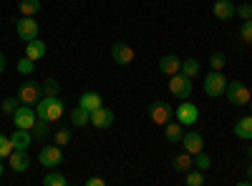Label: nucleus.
<instances>
[{
	"mask_svg": "<svg viewBox=\"0 0 252 186\" xmlns=\"http://www.w3.org/2000/svg\"><path fill=\"white\" fill-rule=\"evenodd\" d=\"M63 103H61V98L58 96H40V101L35 103V113H38V118H46V121H58L61 116H63Z\"/></svg>",
	"mask_w": 252,
	"mask_h": 186,
	"instance_id": "1",
	"label": "nucleus"
},
{
	"mask_svg": "<svg viewBox=\"0 0 252 186\" xmlns=\"http://www.w3.org/2000/svg\"><path fill=\"white\" fill-rule=\"evenodd\" d=\"M227 91V78L222 76V71H209L204 76V93L209 98H220Z\"/></svg>",
	"mask_w": 252,
	"mask_h": 186,
	"instance_id": "2",
	"label": "nucleus"
},
{
	"mask_svg": "<svg viewBox=\"0 0 252 186\" xmlns=\"http://www.w3.org/2000/svg\"><path fill=\"white\" fill-rule=\"evenodd\" d=\"M227 101L232 103V106H247L250 103V98H252V91L245 86V83H240V80H232V83H227Z\"/></svg>",
	"mask_w": 252,
	"mask_h": 186,
	"instance_id": "3",
	"label": "nucleus"
},
{
	"mask_svg": "<svg viewBox=\"0 0 252 186\" xmlns=\"http://www.w3.org/2000/svg\"><path fill=\"white\" fill-rule=\"evenodd\" d=\"M149 118L157 123V126H166V123L174 118V108L166 101H154L149 106Z\"/></svg>",
	"mask_w": 252,
	"mask_h": 186,
	"instance_id": "4",
	"label": "nucleus"
},
{
	"mask_svg": "<svg viewBox=\"0 0 252 186\" xmlns=\"http://www.w3.org/2000/svg\"><path fill=\"white\" fill-rule=\"evenodd\" d=\"M169 91H172V96L187 101L189 96H192V78H187L184 73H174V76H169Z\"/></svg>",
	"mask_w": 252,
	"mask_h": 186,
	"instance_id": "5",
	"label": "nucleus"
},
{
	"mask_svg": "<svg viewBox=\"0 0 252 186\" xmlns=\"http://www.w3.org/2000/svg\"><path fill=\"white\" fill-rule=\"evenodd\" d=\"M15 30H18V38L20 40H33V38H38V33H40V28H38V23L33 18H28V15H20V18H15Z\"/></svg>",
	"mask_w": 252,
	"mask_h": 186,
	"instance_id": "6",
	"label": "nucleus"
},
{
	"mask_svg": "<svg viewBox=\"0 0 252 186\" xmlns=\"http://www.w3.org/2000/svg\"><path fill=\"white\" fill-rule=\"evenodd\" d=\"M40 96H43V91H40V83H35V80H26V83L18 88V98H20V103H26V106H35L40 101Z\"/></svg>",
	"mask_w": 252,
	"mask_h": 186,
	"instance_id": "7",
	"label": "nucleus"
},
{
	"mask_svg": "<svg viewBox=\"0 0 252 186\" xmlns=\"http://www.w3.org/2000/svg\"><path fill=\"white\" fill-rule=\"evenodd\" d=\"M38 161L43 163L46 169H56V166H61V161H63V151H61V146H58V143H53V146H43V149H40V154H38Z\"/></svg>",
	"mask_w": 252,
	"mask_h": 186,
	"instance_id": "8",
	"label": "nucleus"
},
{
	"mask_svg": "<svg viewBox=\"0 0 252 186\" xmlns=\"http://www.w3.org/2000/svg\"><path fill=\"white\" fill-rule=\"evenodd\" d=\"M174 116H177V121L182 123V126H192V123H197V118H199V111H197L194 103L182 101L179 106L174 108Z\"/></svg>",
	"mask_w": 252,
	"mask_h": 186,
	"instance_id": "9",
	"label": "nucleus"
},
{
	"mask_svg": "<svg viewBox=\"0 0 252 186\" xmlns=\"http://www.w3.org/2000/svg\"><path fill=\"white\" fill-rule=\"evenodd\" d=\"M35 118H38L35 108L26 106V103H20V108L13 113V123H15V129H33Z\"/></svg>",
	"mask_w": 252,
	"mask_h": 186,
	"instance_id": "10",
	"label": "nucleus"
},
{
	"mask_svg": "<svg viewBox=\"0 0 252 186\" xmlns=\"http://www.w3.org/2000/svg\"><path fill=\"white\" fill-rule=\"evenodd\" d=\"M111 58H114V63H119V66H129V63H134L136 53H134V48L129 43H114L111 46Z\"/></svg>",
	"mask_w": 252,
	"mask_h": 186,
	"instance_id": "11",
	"label": "nucleus"
},
{
	"mask_svg": "<svg viewBox=\"0 0 252 186\" xmlns=\"http://www.w3.org/2000/svg\"><path fill=\"white\" fill-rule=\"evenodd\" d=\"M8 163H10L13 171L23 174V171L31 169V156H28V151H23V149H13V154L8 156Z\"/></svg>",
	"mask_w": 252,
	"mask_h": 186,
	"instance_id": "12",
	"label": "nucleus"
},
{
	"mask_svg": "<svg viewBox=\"0 0 252 186\" xmlns=\"http://www.w3.org/2000/svg\"><path fill=\"white\" fill-rule=\"evenodd\" d=\"M182 146H184V151H189V154H199V151H204V138H202V133H197V131H187L184 136H182Z\"/></svg>",
	"mask_w": 252,
	"mask_h": 186,
	"instance_id": "13",
	"label": "nucleus"
},
{
	"mask_svg": "<svg viewBox=\"0 0 252 186\" xmlns=\"http://www.w3.org/2000/svg\"><path fill=\"white\" fill-rule=\"evenodd\" d=\"M114 123V113H111V108H96V111H91V126H96V129H109Z\"/></svg>",
	"mask_w": 252,
	"mask_h": 186,
	"instance_id": "14",
	"label": "nucleus"
},
{
	"mask_svg": "<svg viewBox=\"0 0 252 186\" xmlns=\"http://www.w3.org/2000/svg\"><path fill=\"white\" fill-rule=\"evenodd\" d=\"M179 68H182V60L174 53H166V55L159 58V71L164 76H174V73H179Z\"/></svg>",
	"mask_w": 252,
	"mask_h": 186,
	"instance_id": "15",
	"label": "nucleus"
},
{
	"mask_svg": "<svg viewBox=\"0 0 252 186\" xmlns=\"http://www.w3.org/2000/svg\"><path fill=\"white\" fill-rule=\"evenodd\" d=\"M212 13H215L217 20H229L237 13V5L232 3V0H217V3L212 5Z\"/></svg>",
	"mask_w": 252,
	"mask_h": 186,
	"instance_id": "16",
	"label": "nucleus"
},
{
	"mask_svg": "<svg viewBox=\"0 0 252 186\" xmlns=\"http://www.w3.org/2000/svg\"><path fill=\"white\" fill-rule=\"evenodd\" d=\"M78 106H83V108L91 113V111H96V108L103 106V98H101V93H96V91H86V93H81Z\"/></svg>",
	"mask_w": 252,
	"mask_h": 186,
	"instance_id": "17",
	"label": "nucleus"
},
{
	"mask_svg": "<svg viewBox=\"0 0 252 186\" xmlns=\"http://www.w3.org/2000/svg\"><path fill=\"white\" fill-rule=\"evenodd\" d=\"M192 166H194V156L189 154V151H182V154H177V156L172 159V169L179 171V174H187Z\"/></svg>",
	"mask_w": 252,
	"mask_h": 186,
	"instance_id": "18",
	"label": "nucleus"
},
{
	"mask_svg": "<svg viewBox=\"0 0 252 186\" xmlns=\"http://www.w3.org/2000/svg\"><path fill=\"white\" fill-rule=\"evenodd\" d=\"M26 58H31L33 63L40 60V58H46V43H43V40H38V38L28 40V43H26Z\"/></svg>",
	"mask_w": 252,
	"mask_h": 186,
	"instance_id": "19",
	"label": "nucleus"
},
{
	"mask_svg": "<svg viewBox=\"0 0 252 186\" xmlns=\"http://www.w3.org/2000/svg\"><path fill=\"white\" fill-rule=\"evenodd\" d=\"M10 141H13V146H15V149L28 151L31 141H33V133H31V129H15L13 136H10Z\"/></svg>",
	"mask_w": 252,
	"mask_h": 186,
	"instance_id": "20",
	"label": "nucleus"
},
{
	"mask_svg": "<svg viewBox=\"0 0 252 186\" xmlns=\"http://www.w3.org/2000/svg\"><path fill=\"white\" fill-rule=\"evenodd\" d=\"M235 136L252 141V113H247L245 118H240V121L235 123Z\"/></svg>",
	"mask_w": 252,
	"mask_h": 186,
	"instance_id": "21",
	"label": "nucleus"
},
{
	"mask_svg": "<svg viewBox=\"0 0 252 186\" xmlns=\"http://www.w3.org/2000/svg\"><path fill=\"white\" fill-rule=\"evenodd\" d=\"M71 123H73L76 129H86V123H91V113L83 108V106H78V108L71 111Z\"/></svg>",
	"mask_w": 252,
	"mask_h": 186,
	"instance_id": "22",
	"label": "nucleus"
},
{
	"mask_svg": "<svg viewBox=\"0 0 252 186\" xmlns=\"http://www.w3.org/2000/svg\"><path fill=\"white\" fill-rule=\"evenodd\" d=\"M164 136H166V141L169 143H179L182 141V136H184V131H182V123L177 121V123H166V129H164Z\"/></svg>",
	"mask_w": 252,
	"mask_h": 186,
	"instance_id": "23",
	"label": "nucleus"
},
{
	"mask_svg": "<svg viewBox=\"0 0 252 186\" xmlns=\"http://www.w3.org/2000/svg\"><path fill=\"white\" fill-rule=\"evenodd\" d=\"M31 133H33V138H46V136L51 133V121H46V118H35Z\"/></svg>",
	"mask_w": 252,
	"mask_h": 186,
	"instance_id": "24",
	"label": "nucleus"
},
{
	"mask_svg": "<svg viewBox=\"0 0 252 186\" xmlns=\"http://www.w3.org/2000/svg\"><path fill=\"white\" fill-rule=\"evenodd\" d=\"M18 10H20V15L33 18V15H38V13H40V0H20Z\"/></svg>",
	"mask_w": 252,
	"mask_h": 186,
	"instance_id": "25",
	"label": "nucleus"
},
{
	"mask_svg": "<svg viewBox=\"0 0 252 186\" xmlns=\"http://www.w3.org/2000/svg\"><path fill=\"white\" fill-rule=\"evenodd\" d=\"M179 73H184L187 78H194L199 73V60L197 58H187L184 63H182V68H179Z\"/></svg>",
	"mask_w": 252,
	"mask_h": 186,
	"instance_id": "26",
	"label": "nucleus"
},
{
	"mask_svg": "<svg viewBox=\"0 0 252 186\" xmlns=\"http://www.w3.org/2000/svg\"><path fill=\"white\" fill-rule=\"evenodd\" d=\"M202 184H204V171L192 166L187 171V186H202Z\"/></svg>",
	"mask_w": 252,
	"mask_h": 186,
	"instance_id": "27",
	"label": "nucleus"
},
{
	"mask_svg": "<svg viewBox=\"0 0 252 186\" xmlns=\"http://www.w3.org/2000/svg\"><path fill=\"white\" fill-rule=\"evenodd\" d=\"M43 186H66V176L58 174V171H51V174H46Z\"/></svg>",
	"mask_w": 252,
	"mask_h": 186,
	"instance_id": "28",
	"label": "nucleus"
},
{
	"mask_svg": "<svg viewBox=\"0 0 252 186\" xmlns=\"http://www.w3.org/2000/svg\"><path fill=\"white\" fill-rule=\"evenodd\" d=\"M13 141H10V136H3L0 133V159H8L10 154H13Z\"/></svg>",
	"mask_w": 252,
	"mask_h": 186,
	"instance_id": "29",
	"label": "nucleus"
},
{
	"mask_svg": "<svg viewBox=\"0 0 252 186\" xmlns=\"http://www.w3.org/2000/svg\"><path fill=\"white\" fill-rule=\"evenodd\" d=\"M40 91H43V96H58V80L56 78H46L43 83H40Z\"/></svg>",
	"mask_w": 252,
	"mask_h": 186,
	"instance_id": "30",
	"label": "nucleus"
},
{
	"mask_svg": "<svg viewBox=\"0 0 252 186\" xmlns=\"http://www.w3.org/2000/svg\"><path fill=\"white\" fill-rule=\"evenodd\" d=\"M18 108H20V98H18V96H10V98H5V101H3V113L13 116Z\"/></svg>",
	"mask_w": 252,
	"mask_h": 186,
	"instance_id": "31",
	"label": "nucleus"
},
{
	"mask_svg": "<svg viewBox=\"0 0 252 186\" xmlns=\"http://www.w3.org/2000/svg\"><path fill=\"white\" fill-rule=\"evenodd\" d=\"M240 40H242V43H247V46H252V18L242 23V28H240Z\"/></svg>",
	"mask_w": 252,
	"mask_h": 186,
	"instance_id": "32",
	"label": "nucleus"
},
{
	"mask_svg": "<svg viewBox=\"0 0 252 186\" xmlns=\"http://www.w3.org/2000/svg\"><path fill=\"white\" fill-rule=\"evenodd\" d=\"M209 66H212V71H222L224 66H227V58H224V53H212L209 55Z\"/></svg>",
	"mask_w": 252,
	"mask_h": 186,
	"instance_id": "33",
	"label": "nucleus"
},
{
	"mask_svg": "<svg viewBox=\"0 0 252 186\" xmlns=\"http://www.w3.org/2000/svg\"><path fill=\"white\" fill-rule=\"evenodd\" d=\"M194 166H197L199 171H207L209 166H212V159H209L204 151H199V154H194Z\"/></svg>",
	"mask_w": 252,
	"mask_h": 186,
	"instance_id": "34",
	"label": "nucleus"
},
{
	"mask_svg": "<svg viewBox=\"0 0 252 186\" xmlns=\"http://www.w3.org/2000/svg\"><path fill=\"white\" fill-rule=\"evenodd\" d=\"M71 138H73V133H71L68 129H58V131H56V143H58V146H68Z\"/></svg>",
	"mask_w": 252,
	"mask_h": 186,
	"instance_id": "35",
	"label": "nucleus"
},
{
	"mask_svg": "<svg viewBox=\"0 0 252 186\" xmlns=\"http://www.w3.org/2000/svg\"><path fill=\"white\" fill-rule=\"evenodd\" d=\"M33 71H35V68H33V60H31V58H26V55H23V58L18 60V73L28 76V73H33Z\"/></svg>",
	"mask_w": 252,
	"mask_h": 186,
	"instance_id": "36",
	"label": "nucleus"
},
{
	"mask_svg": "<svg viewBox=\"0 0 252 186\" xmlns=\"http://www.w3.org/2000/svg\"><path fill=\"white\" fill-rule=\"evenodd\" d=\"M235 15H240L242 20H250V18H252V5H250V3L237 5V13H235Z\"/></svg>",
	"mask_w": 252,
	"mask_h": 186,
	"instance_id": "37",
	"label": "nucleus"
},
{
	"mask_svg": "<svg viewBox=\"0 0 252 186\" xmlns=\"http://www.w3.org/2000/svg\"><path fill=\"white\" fill-rule=\"evenodd\" d=\"M106 181L103 179H98V176H91V179H86V186H103Z\"/></svg>",
	"mask_w": 252,
	"mask_h": 186,
	"instance_id": "38",
	"label": "nucleus"
},
{
	"mask_svg": "<svg viewBox=\"0 0 252 186\" xmlns=\"http://www.w3.org/2000/svg\"><path fill=\"white\" fill-rule=\"evenodd\" d=\"M240 184H242V186H245V184H252V163L247 166V179H245V181H240Z\"/></svg>",
	"mask_w": 252,
	"mask_h": 186,
	"instance_id": "39",
	"label": "nucleus"
},
{
	"mask_svg": "<svg viewBox=\"0 0 252 186\" xmlns=\"http://www.w3.org/2000/svg\"><path fill=\"white\" fill-rule=\"evenodd\" d=\"M5 71V55H3V51H0V73Z\"/></svg>",
	"mask_w": 252,
	"mask_h": 186,
	"instance_id": "40",
	"label": "nucleus"
},
{
	"mask_svg": "<svg viewBox=\"0 0 252 186\" xmlns=\"http://www.w3.org/2000/svg\"><path fill=\"white\" fill-rule=\"evenodd\" d=\"M247 159H252V146H247Z\"/></svg>",
	"mask_w": 252,
	"mask_h": 186,
	"instance_id": "41",
	"label": "nucleus"
},
{
	"mask_svg": "<svg viewBox=\"0 0 252 186\" xmlns=\"http://www.w3.org/2000/svg\"><path fill=\"white\" fill-rule=\"evenodd\" d=\"M247 108H250V113H252V98H250V103H247Z\"/></svg>",
	"mask_w": 252,
	"mask_h": 186,
	"instance_id": "42",
	"label": "nucleus"
},
{
	"mask_svg": "<svg viewBox=\"0 0 252 186\" xmlns=\"http://www.w3.org/2000/svg\"><path fill=\"white\" fill-rule=\"evenodd\" d=\"M0 176H3V166H0Z\"/></svg>",
	"mask_w": 252,
	"mask_h": 186,
	"instance_id": "43",
	"label": "nucleus"
},
{
	"mask_svg": "<svg viewBox=\"0 0 252 186\" xmlns=\"http://www.w3.org/2000/svg\"><path fill=\"white\" fill-rule=\"evenodd\" d=\"M250 91H252V88H250Z\"/></svg>",
	"mask_w": 252,
	"mask_h": 186,
	"instance_id": "44",
	"label": "nucleus"
}]
</instances>
